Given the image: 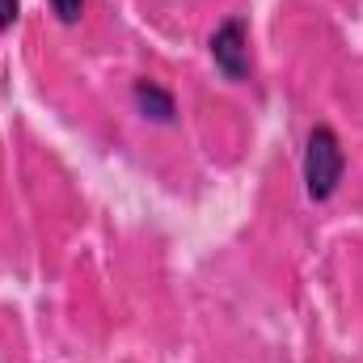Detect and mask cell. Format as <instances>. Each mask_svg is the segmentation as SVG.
<instances>
[{
    "label": "cell",
    "instance_id": "obj_1",
    "mask_svg": "<svg viewBox=\"0 0 363 363\" xmlns=\"http://www.w3.org/2000/svg\"><path fill=\"white\" fill-rule=\"evenodd\" d=\"M347 174V152H342V140L330 123H317L308 131V144H304V190L313 203H325L334 199L338 182Z\"/></svg>",
    "mask_w": 363,
    "mask_h": 363
},
{
    "label": "cell",
    "instance_id": "obj_2",
    "mask_svg": "<svg viewBox=\"0 0 363 363\" xmlns=\"http://www.w3.org/2000/svg\"><path fill=\"white\" fill-rule=\"evenodd\" d=\"M211 51V64L233 81V85H245L254 77V60H250V21L237 13V17H224L207 43Z\"/></svg>",
    "mask_w": 363,
    "mask_h": 363
},
{
    "label": "cell",
    "instance_id": "obj_3",
    "mask_svg": "<svg viewBox=\"0 0 363 363\" xmlns=\"http://www.w3.org/2000/svg\"><path fill=\"white\" fill-rule=\"evenodd\" d=\"M131 101H135V110H140L148 123H161V127L178 123V97L165 89V85L148 81V77H140V81L131 85Z\"/></svg>",
    "mask_w": 363,
    "mask_h": 363
},
{
    "label": "cell",
    "instance_id": "obj_4",
    "mask_svg": "<svg viewBox=\"0 0 363 363\" xmlns=\"http://www.w3.org/2000/svg\"><path fill=\"white\" fill-rule=\"evenodd\" d=\"M51 4V13L64 21V26H77L81 17H85V0H47Z\"/></svg>",
    "mask_w": 363,
    "mask_h": 363
},
{
    "label": "cell",
    "instance_id": "obj_5",
    "mask_svg": "<svg viewBox=\"0 0 363 363\" xmlns=\"http://www.w3.org/2000/svg\"><path fill=\"white\" fill-rule=\"evenodd\" d=\"M17 17H21V0H0V30H13Z\"/></svg>",
    "mask_w": 363,
    "mask_h": 363
}]
</instances>
